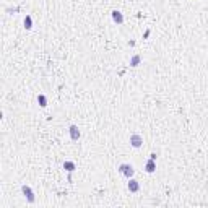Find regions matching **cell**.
I'll return each instance as SVG.
<instances>
[{
    "mask_svg": "<svg viewBox=\"0 0 208 208\" xmlns=\"http://www.w3.org/2000/svg\"><path fill=\"white\" fill-rule=\"evenodd\" d=\"M119 172L122 174L124 177H127V179H130V177L133 176V167H132V164H127V163H124V164H120L119 166Z\"/></svg>",
    "mask_w": 208,
    "mask_h": 208,
    "instance_id": "cell-1",
    "label": "cell"
},
{
    "mask_svg": "<svg viewBox=\"0 0 208 208\" xmlns=\"http://www.w3.org/2000/svg\"><path fill=\"white\" fill-rule=\"evenodd\" d=\"M21 192H23V195L28 198L29 203H34V193H33V190H31L29 185H23V187H21Z\"/></svg>",
    "mask_w": 208,
    "mask_h": 208,
    "instance_id": "cell-2",
    "label": "cell"
},
{
    "mask_svg": "<svg viewBox=\"0 0 208 208\" xmlns=\"http://www.w3.org/2000/svg\"><path fill=\"white\" fill-rule=\"evenodd\" d=\"M143 143V138L138 135V133H133V135H130V145L133 146V148H140Z\"/></svg>",
    "mask_w": 208,
    "mask_h": 208,
    "instance_id": "cell-3",
    "label": "cell"
},
{
    "mask_svg": "<svg viewBox=\"0 0 208 208\" xmlns=\"http://www.w3.org/2000/svg\"><path fill=\"white\" fill-rule=\"evenodd\" d=\"M127 187H128L130 192L135 193V192H138V190H140V184H138V180H135V179H132V177H130V182H128Z\"/></svg>",
    "mask_w": 208,
    "mask_h": 208,
    "instance_id": "cell-4",
    "label": "cell"
},
{
    "mask_svg": "<svg viewBox=\"0 0 208 208\" xmlns=\"http://www.w3.org/2000/svg\"><path fill=\"white\" fill-rule=\"evenodd\" d=\"M68 132H70V138H72V140H78V138H80V130H78L76 125H70Z\"/></svg>",
    "mask_w": 208,
    "mask_h": 208,
    "instance_id": "cell-5",
    "label": "cell"
},
{
    "mask_svg": "<svg viewBox=\"0 0 208 208\" xmlns=\"http://www.w3.org/2000/svg\"><path fill=\"white\" fill-rule=\"evenodd\" d=\"M112 20H114V23H117V24H122L124 23V15L120 11L114 10L112 11Z\"/></svg>",
    "mask_w": 208,
    "mask_h": 208,
    "instance_id": "cell-6",
    "label": "cell"
},
{
    "mask_svg": "<svg viewBox=\"0 0 208 208\" xmlns=\"http://www.w3.org/2000/svg\"><path fill=\"white\" fill-rule=\"evenodd\" d=\"M145 169H146V172H154V171H156V163H154V159H150V161H146Z\"/></svg>",
    "mask_w": 208,
    "mask_h": 208,
    "instance_id": "cell-7",
    "label": "cell"
},
{
    "mask_svg": "<svg viewBox=\"0 0 208 208\" xmlns=\"http://www.w3.org/2000/svg\"><path fill=\"white\" fill-rule=\"evenodd\" d=\"M63 169H65V171H68V172H73V171H75V163L65 161V163H63Z\"/></svg>",
    "mask_w": 208,
    "mask_h": 208,
    "instance_id": "cell-8",
    "label": "cell"
},
{
    "mask_svg": "<svg viewBox=\"0 0 208 208\" xmlns=\"http://www.w3.org/2000/svg\"><path fill=\"white\" fill-rule=\"evenodd\" d=\"M37 102H39V106H41V107H46L47 106V99H46L44 94H39V96H37Z\"/></svg>",
    "mask_w": 208,
    "mask_h": 208,
    "instance_id": "cell-9",
    "label": "cell"
},
{
    "mask_svg": "<svg viewBox=\"0 0 208 208\" xmlns=\"http://www.w3.org/2000/svg\"><path fill=\"white\" fill-rule=\"evenodd\" d=\"M140 60H141L140 55H133V57L130 59V65H132V67H137V65L140 63Z\"/></svg>",
    "mask_w": 208,
    "mask_h": 208,
    "instance_id": "cell-10",
    "label": "cell"
},
{
    "mask_svg": "<svg viewBox=\"0 0 208 208\" xmlns=\"http://www.w3.org/2000/svg\"><path fill=\"white\" fill-rule=\"evenodd\" d=\"M33 21H31V16H26V18H24V28L26 29H31L33 28Z\"/></svg>",
    "mask_w": 208,
    "mask_h": 208,
    "instance_id": "cell-11",
    "label": "cell"
}]
</instances>
